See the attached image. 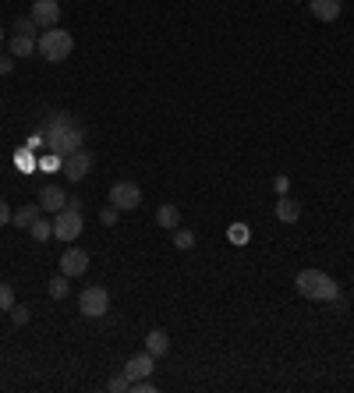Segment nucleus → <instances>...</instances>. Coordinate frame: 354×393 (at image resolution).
Returning <instances> with one entry per match:
<instances>
[{
  "mask_svg": "<svg viewBox=\"0 0 354 393\" xmlns=\"http://www.w3.org/2000/svg\"><path fill=\"white\" fill-rule=\"evenodd\" d=\"M308 11L319 22H336L340 18V0H308Z\"/></svg>",
  "mask_w": 354,
  "mask_h": 393,
  "instance_id": "obj_12",
  "label": "nucleus"
},
{
  "mask_svg": "<svg viewBox=\"0 0 354 393\" xmlns=\"http://www.w3.org/2000/svg\"><path fill=\"white\" fill-rule=\"evenodd\" d=\"M8 50H11V57H33L36 54V40L25 36V33H15L11 43H8Z\"/></svg>",
  "mask_w": 354,
  "mask_h": 393,
  "instance_id": "obj_14",
  "label": "nucleus"
},
{
  "mask_svg": "<svg viewBox=\"0 0 354 393\" xmlns=\"http://www.w3.org/2000/svg\"><path fill=\"white\" fill-rule=\"evenodd\" d=\"M85 269H89V252L68 248V252L61 255V273H64V276H82Z\"/></svg>",
  "mask_w": 354,
  "mask_h": 393,
  "instance_id": "obj_9",
  "label": "nucleus"
},
{
  "mask_svg": "<svg viewBox=\"0 0 354 393\" xmlns=\"http://www.w3.org/2000/svg\"><path fill=\"white\" fill-rule=\"evenodd\" d=\"M107 386H110V389H114V393H124V389H131V379H128V375H124V372H121V375H114V379H110V382H107Z\"/></svg>",
  "mask_w": 354,
  "mask_h": 393,
  "instance_id": "obj_23",
  "label": "nucleus"
},
{
  "mask_svg": "<svg viewBox=\"0 0 354 393\" xmlns=\"http://www.w3.org/2000/svg\"><path fill=\"white\" fill-rule=\"evenodd\" d=\"M36 220H40V202H36V206H22V209H15V216H11V223L22 227V230H29Z\"/></svg>",
  "mask_w": 354,
  "mask_h": 393,
  "instance_id": "obj_16",
  "label": "nucleus"
},
{
  "mask_svg": "<svg viewBox=\"0 0 354 393\" xmlns=\"http://www.w3.org/2000/svg\"><path fill=\"white\" fill-rule=\"evenodd\" d=\"M47 291H50V298H54V301H61V298H68L71 283H68V276L61 273V276H54V280H50V287H47Z\"/></svg>",
  "mask_w": 354,
  "mask_h": 393,
  "instance_id": "obj_20",
  "label": "nucleus"
},
{
  "mask_svg": "<svg viewBox=\"0 0 354 393\" xmlns=\"http://www.w3.org/2000/svg\"><path fill=\"white\" fill-rule=\"evenodd\" d=\"M174 248L191 252V248H195V234H191L188 227H174Z\"/></svg>",
  "mask_w": 354,
  "mask_h": 393,
  "instance_id": "obj_19",
  "label": "nucleus"
},
{
  "mask_svg": "<svg viewBox=\"0 0 354 393\" xmlns=\"http://www.w3.org/2000/svg\"><path fill=\"white\" fill-rule=\"evenodd\" d=\"M36 50H40V57H43V61L61 64V61H68V57H71L75 40H71V33H64V29H47V33L36 40Z\"/></svg>",
  "mask_w": 354,
  "mask_h": 393,
  "instance_id": "obj_3",
  "label": "nucleus"
},
{
  "mask_svg": "<svg viewBox=\"0 0 354 393\" xmlns=\"http://www.w3.org/2000/svg\"><path fill=\"white\" fill-rule=\"evenodd\" d=\"M40 209H47V213H61L64 206H68V195H64V188H57V184H47V188H40Z\"/></svg>",
  "mask_w": 354,
  "mask_h": 393,
  "instance_id": "obj_10",
  "label": "nucleus"
},
{
  "mask_svg": "<svg viewBox=\"0 0 354 393\" xmlns=\"http://www.w3.org/2000/svg\"><path fill=\"white\" fill-rule=\"evenodd\" d=\"M33 22L40 25V29H57L61 25V4L57 0H33Z\"/></svg>",
  "mask_w": 354,
  "mask_h": 393,
  "instance_id": "obj_7",
  "label": "nucleus"
},
{
  "mask_svg": "<svg viewBox=\"0 0 354 393\" xmlns=\"http://www.w3.org/2000/svg\"><path fill=\"white\" fill-rule=\"evenodd\" d=\"M146 351H149L153 358H163V354L170 351V336H167L163 329H149V336H146Z\"/></svg>",
  "mask_w": 354,
  "mask_h": 393,
  "instance_id": "obj_15",
  "label": "nucleus"
},
{
  "mask_svg": "<svg viewBox=\"0 0 354 393\" xmlns=\"http://www.w3.org/2000/svg\"><path fill=\"white\" fill-rule=\"evenodd\" d=\"M273 188H276V195H287L290 181H287V177H276V181H273Z\"/></svg>",
  "mask_w": 354,
  "mask_h": 393,
  "instance_id": "obj_30",
  "label": "nucleus"
},
{
  "mask_svg": "<svg viewBox=\"0 0 354 393\" xmlns=\"http://www.w3.org/2000/svg\"><path fill=\"white\" fill-rule=\"evenodd\" d=\"M290 4H294V0H290Z\"/></svg>",
  "mask_w": 354,
  "mask_h": 393,
  "instance_id": "obj_33",
  "label": "nucleus"
},
{
  "mask_svg": "<svg viewBox=\"0 0 354 393\" xmlns=\"http://www.w3.org/2000/svg\"><path fill=\"white\" fill-rule=\"evenodd\" d=\"M43 142L64 160V156H71V153H78L82 149V142H85V128L71 117V114H50V121H47V128H43Z\"/></svg>",
  "mask_w": 354,
  "mask_h": 393,
  "instance_id": "obj_1",
  "label": "nucleus"
},
{
  "mask_svg": "<svg viewBox=\"0 0 354 393\" xmlns=\"http://www.w3.org/2000/svg\"><path fill=\"white\" fill-rule=\"evenodd\" d=\"M11 319H15V326H25V322H29V308L15 301V308H11Z\"/></svg>",
  "mask_w": 354,
  "mask_h": 393,
  "instance_id": "obj_24",
  "label": "nucleus"
},
{
  "mask_svg": "<svg viewBox=\"0 0 354 393\" xmlns=\"http://www.w3.org/2000/svg\"><path fill=\"white\" fill-rule=\"evenodd\" d=\"M61 170H64V177H68L71 184H78V181H85V174L93 170V156H89L85 149H78V153H71V156H64V163H61Z\"/></svg>",
  "mask_w": 354,
  "mask_h": 393,
  "instance_id": "obj_8",
  "label": "nucleus"
},
{
  "mask_svg": "<svg viewBox=\"0 0 354 393\" xmlns=\"http://www.w3.org/2000/svg\"><path fill=\"white\" fill-rule=\"evenodd\" d=\"M11 216H15V213L8 209V202H4V199H0V227H8V223H11Z\"/></svg>",
  "mask_w": 354,
  "mask_h": 393,
  "instance_id": "obj_28",
  "label": "nucleus"
},
{
  "mask_svg": "<svg viewBox=\"0 0 354 393\" xmlns=\"http://www.w3.org/2000/svg\"><path fill=\"white\" fill-rule=\"evenodd\" d=\"M230 241H237V245H241V241H248V230H244V223H234V227H230Z\"/></svg>",
  "mask_w": 354,
  "mask_h": 393,
  "instance_id": "obj_27",
  "label": "nucleus"
},
{
  "mask_svg": "<svg viewBox=\"0 0 354 393\" xmlns=\"http://www.w3.org/2000/svg\"><path fill=\"white\" fill-rule=\"evenodd\" d=\"M0 107H4V103H0Z\"/></svg>",
  "mask_w": 354,
  "mask_h": 393,
  "instance_id": "obj_32",
  "label": "nucleus"
},
{
  "mask_svg": "<svg viewBox=\"0 0 354 393\" xmlns=\"http://www.w3.org/2000/svg\"><path fill=\"white\" fill-rule=\"evenodd\" d=\"M107 308H110V294H107V287H85L82 294H78V312L82 315H89V319H100V315H107Z\"/></svg>",
  "mask_w": 354,
  "mask_h": 393,
  "instance_id": "obj_4",
  "label": "nucleus"
},
{
  "mask_svg": "<svg viewBox=\"0 0 354 393\" xmlns=\"http://www.w3.org/2000/svg\"><path fill=\"white\" fill-rule=\"evenodd\" d=\"M294 287L308 301H336L340 298V283L329 273H322V269H301L294 276Z\"/></svg>",
  "mask_w": 354,
  "mask_h": 393,
  "instance_id": "obj_2",
  "label": "nucleus"
},
{
  "mask_svg": "<svg viewBox=\"0 0 354 393\" xmlns=\"http://www.w3.org/2000/svg\"><path fill=\"white\" fill-rule=\"evenodd\" d=\"M156 223H160V227H167V230L181 227V209H177V206H170V202H167V206H160V209H156Z\"/></svg>",
  "mask_w": 354,
  "mask_h": 393,
  "instance_id": "obj_17",
  "label": "nucleus"
},
{
  "mask_svg": "<svg viewBox=\"0 0 354 393\" xmlns=\"http://www.w3.org/2000/svg\"><path fill=\"white\" fill-rule=\"evenodd\" d=\"M117 213H121V209H114V206H107V209L100 213V220H103L107 227H114V223H117Z\"/></svg>",
  "mask_w": 354,
  "mask_h": 393,
  "instance_id": "obj_26",
  "label": "nucleus"
},
{
  "mask_svg": "<svg viewBox=\"0 0 354 393\" xmlns=\"http://www.w3.org/2000/svg\"><path fill=\"white\" fill-rule=\"evenodd\" d=\"M153 365H156V358H153L149 351H142V354L128 358V365H124V375H128V379H146V375H153Z\"/></svg>",
  "mask_w": 354,
  "mask_h": 393,
  "instance_id": "obj_11",
  "label": "nucleus"
},
{
  "mask_svg": "<svg viewBox=\"0 0 354 393\" xmlns=\"http://www.w3.org/2000/svg\"><path fill=\"white\" fill-rule=\"evenodd\" d=\"M11 71H15V61L0 54V75H11Z\"/></svg>",
  "mask_w": 354,
  "mask_h": 393,
  "instance_id": "obj_29",
  "label": "nucleus"
},
{
  "mask_svg": "<svg viewBox=\"0 0 354 393\" xmlns=\"http://www.w3.org/2000/svg\"><path fill=\"white\" fill-rule=\"evenodd\" d=\"M29 234H33L36 241H50V237H54V220H43V216H40V220L29 227Z\"/></svg>",
  "mask_w": 354,
  "mask_h": 393,
  "instance_id": "obj_18",
  "label": "nucleus"
},
{
  "mask_svg": "<svg viewBox=\"0 0 354 393\" xmlns=\"http://www.w3.org/2000/svg\"><path fill=\"white\" fill-rule=\"evenodd\" d=\"M11 29H15V33H25V36H33L40 25L33 22V15H25V18H15V25H11Z\"/></svg>",
  "mask_w": 354,
  "mask_h": 393,
  "instance_id": "obj_22",
  "label": "nucleus"
},
{
  "mask_svg": "<svg viewBox=\"0 0 354 393\" xmlns=\"http://www.w3.org/2000/svg\"><path fill=\"white\" fill-rule=\"evenodd\" d=\"M297 216H301V202L290 199V195H280V199H276V220H280V223H294Z\"/></svg>",
  "mask_w": 354,
  "mask_h": 393,
  "instance_id": "obj_13",
  "label": "nucleus"
},
{
  "mask_svg": "<svg viewBox=\"0 0 354 393\" xmlns=\"http://www.w3.org/2000/svg\"><path fill=\"white\" fill-rule=\"evenodd\" d=\"M131 389H135V393H153L156 386H153V379L146 375V379H131Z\"/></svg>",
  "mask_w": 354,
  "mask_h": 393,
  "instance_id": "obj_25",
  "label": "nucleus"
},
{
  "mask_svg": "<svg viewBox=\"0 0 354 393\" xmlns=\"http://www.w3.org/2000/svg\"><path fill=\"white\" fill-rule=\"evenodd\" d=\"M0 43H4V25H0Z\"/></svg>",
  "mask_w": 354,
  "mask_h": 393,
  "instance_id": "obj_31",
  "label": "nucleus"
},
{
  "mask_svg": "<svg viewBox=\"0 0 354 393\" xmlns=\"http://www.w3.org/2000/svg\"><path fill=\"white\" fill-rule=\"evenodd\" d=\"M11 308H15V287L0 283V312H11Z\"/></svg>",
  "mask_w": 354,
  "mask_h": 393,
  "instance_id": "obj_21",
  "label": "nucleus"
},
{
  "mask_svg": "<svg viewBox=\"0 0 354 393\" xmlns=\"http://www.w3.org/2000/svg\"><path fill=\"white\" fill-rule=\"evenodd\" d=\"M82 234V213L64 206L61 213H54V237L57 241H75Z\"/></svg>",
  "mask_w": 354,
  "mask_h": 393,
  "instance_id": "obj_5",
  "label": "nucleus"
},
{
  "mask_svg": "<svg viewBox=\"0 0 354 393\" xmlns=\"http://www.w3.org/2000/svg\"><path fill=\"white\" fill-rule=\"evenodd\" d=\"M138 202H142V188H138L135 181H117V184L110 188V206H114V209L128 213V209H138Z\"/></svg>",
  "mask_w": 354,
  "mask_h": 393,
  "instance_id": "obj_6",
  "label": "nucleus"
}]
</instances>
